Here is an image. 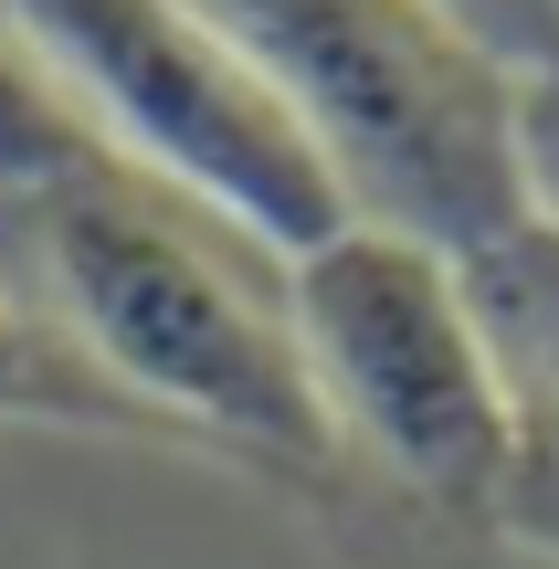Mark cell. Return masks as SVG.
<instances>
[{
	"label": "cell",
	"mask_w": 559,
	"mask_h": 569,
	"mask_svg": "<svg viewBox=\"0 0 559 569\" xmlns=\"http://www.w3.org/2000/svg\"><path fill=\"white\" fill-rule=\"evenodd\" d=\"M0 274L159 443H211L264 475H338L286 264L117 159L0 190Z\"/></svg>",
	"instance_id": "6da1fadb"
},
{
	"label": "cell",
	"mask_w": 559,
	"mask_h": 569,
	"mask_svg": "<svg viewBox=\"0 0 559 569\" xmlns=\"http://www.w3.org/2000/svg\"><path fill=\"white\" fill-rule=\"evenodd\" d=\"M338 169L359 222L443 253L528 222L518 106L528 84L455 32L433 0H190Z\"/></svg>",
	"instance_id": "7a4b0ae2"
},
{
	"label": "cell",
	"mask_w": 559,
	"mask_h": 569,
	"mask_svg": "<svg viewBox=\"0 0 559 569\" xmlns=\"http://www.w3.org/2000/svg\"><path fill=\"white\" fill-rule=\"evenodd\" d=\"M286 317L338 465L433 517L507 528L518 411L455 253L391 222H349L286 264Z\"/></svg>",
	"instance_id": "3957f363"
},
{
	"label": "cell",
	"mask_w": 559,
	"mask_h": 569,
	"mask_svg": "<svg viewBox=\"0 0 559 569\" xmlns=\"http://www.w3.org/2000/svg\"><path fill=\"white\" fill-rule=\"evenodd\" d=\"M11 21L106 159L232 222L274 264L359 222L296 106L190 0H11Z\"/></svg>",
	"instance_id": "277c9868"
},
{
	"label": "cell",
	"mask_w": 559,
	"mask_h": 569,
	"mask_svg": "<svg viewBox=\"0 0 559 569\" xmlns=\"http://www.w3.org/2000/svg\"><path fill=\"white\" fill-rule=\"evenodd\" d=\"M476 284V317L497 338L507 369V411H518V496H507V528L559 538V232L528 211L497 243L455 253Z\"/></svg>",
	"instance_id": "5b68a950"
},
{
	"label": "cell",
	"mask_w": 559,
	"mask_h": 569,
	"mask_svg": "<svg viewBox=\"0 0 559 569\" xmlns=\"http://www.w3.org/2000/svg\"><path fill=\"white\" fill-rule=\"evenodd\" d=\"M0 422H63V432H148L53 327L21 306V284L0 274Z\"/></svg>",
	"instance_id": "8992f818"
},
{
	"label": "cell",
	"mask_w": 559,
	"mask_h": 569,
	"mask_svg": "<svg viewBox=\"0 0 559 569\" xmlns=\"http://www.w3.org/2000/svg\"><path fill=\"white\" fill-rule=\"evenodd\" d=\"M74 159H106V148L74 127V106L53 96L42 53L21 42L11 0H0V190H21V180H53V169H74Z\"/></svg>",
	"instance_id": "52a82bcc"
},
{
	"label": "cell",
	"mask_w": 559,
	"mask_h": 569,
	"mask_svg": "<svg viewBox=\"0 0 559 569\" xmlns=\"http://www.w3.org/2000/svg\"><path fill=\"white\" fill-rule=\"evenodd\" d=\"M476 53H497L518 84H549L559 74V0H433Z\"/></svg>",
	"instance_id": "ba28073f"
},
{
	"label": "cell",
	"mask_w": 559,
	"mask_h": 569,
	"mask_svg": "<svg viewBox=\"0 0 559 569\" xmlns=\"http://www.w3.org/2000/svg\"><path fill=\"white\" fill-rule=\"evenodd\" d=\"M518 169H528V211L559 232V74L528 84V106H518Z\"/></svg>",
	"instance_id": "9c48e42d"
}]
</instances>
